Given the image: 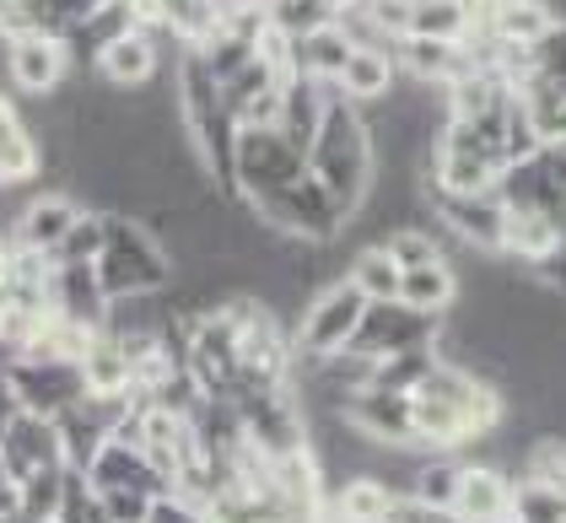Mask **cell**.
Wrapping results in <instances>:
<instances>
[{
    "mask_svg": "<svg viewBox=\"0 0 566 523\" xmlns=\"http://www.w3.org/2000/svg\"><path fill=\"white\" fill-rule=\"evenodd\" d=\"M307 174L324 184V195L340 206V217L356 221V211L367 206L373 195V135L361 108L329 92V108H324V125L307 146Z\"/></svg>",
    "mask_w": 566,
    "mask_h": 523,
    "instance_id": "cell-1",
    "label": "cell"
},
{
    "mask_svg": "<svg viewBox=\"0 0 566 523\" xmlns=\"http://www.w3.org/2000/svg\"><path fill=\"white\" fill-rule=\"evenodd\" d=\"M103 217V249H97V286L108 303L119 297H146V292H168L174 281V264L163 254V243L140 227L135 217H114V211H97Z\"/></svg>",
    "mask_w": 566,
    "mask_h": 523,
    "instance_id": "cell-2",
    "label": "cell"
},
{
    "mask_svg": "<svg viewBox=\"0 0 566 523\" xmlns=\"http://www.w3.org/2000/svg\"><path fill=\"white\" fill-rule=\"evenodd\" d=\"M361 313H367V297L350 286L346 275L329 281V286H318L307 297V307L297 313V330H292L297 362H329V356H340L350 346V335H356V324H361Z\"/></svg>",
    "mask_w": 566,
    "mask_h": 523,
    "instance_id": "cell-3",
    "label": "cell"
},
{
    "mask_svg": "<svg viewBox=\"0 0 566 523\" xmlns=\"http://www.w3.org/2000/svg\"><path fill=\"white\" fill-rule=\"evenodd\" d=\"M491 189H496L502 211H528L566 232V146H539L534 157L507 163Z\"/></svg>",
    "mask_w": 566,
    "mask_h": 523,
    "instance_id": "cell-4",
    "label": "cell"
},
{
    "mask_svg": "<svg viewBox=\"0 0 566 523\" xmlns=\"http://www.w3.org/2000/svg\"><path fill=\"white\" fill-rule=\"evenodd\" d=\"M421 200L432 211V227L442 232V243L453 249H470V254H502V200L496 189H475V195H459V189H427L421 184Z\"/></svg>",
    "mask_w": 566,
    "mask_h": 523,
    "instance_id": "cell-5",
    "label": "cell"
},
{
    "mask_svg": "<svg viewBox=\"0 0 566 523\" xmlns=\"http://www.w3.org/2000/svg\"><path fill=\"white\" fill-rule=\"evenodd\" d=\"M307 174V157L281 130H238V200L281 195Z\"/></svg>",
    "mask_w": 566,
    "mask_h": 523,
    "instance_id": "cell-6",
    "label": "cell"
},
{
    "mask_svg": "<svg viewBox=\"0 0 566 523\" xmlns=\"http://www.w3.org/2000/svg\"><path fill=\"white\" fill-rule=\"evenodd\" d=\"M437 330H442V313H416L399 297L394 303H367L346 351L350 356H394V351H416V346L437 351Z\"/></svg>",
    "mask_w": 566,
    "mask_h": 523,
    "instance_id": "cell-7",
    "label": "cell"
},
{
    "mask_svg": "<svg viewBox=\"0 0 566 523\" xmlns=\"http://www.w3.org/2000/svg\"><path fill=\"white\" fill-rule=\"evenodd\" d=\"M6 373L22 394V410L49 416V421H60L65 410H76L87 399L82 367L65 362V356H17V362H6Z\"/></svg>",
    "mask_w": 566,
    "mask_h": 523,
    "instance_id": "cell-8",
    "label": "cell"
},
{
    "mask_svg": "<svg viewBox=\"0 0 566 523\" xmlns=\"http://www.w3.org/2000/svg\"><path fill=\"white\" fill-rule=\"evenodd\" d=\"M0 65H6V82L17 92H28V97H54V92H65V82H71V54L49 33H17V39H6L0 44Z\"/></svg>",
    "mask_w": 566,
    "mask_h": 523,
    "instance_id": "cell-9",
    "label": "cell"
},
{
    "mask_svg": "<svg viewBox=\"0 0 566 523\" xmlns=\"http://www.w3.org/2000/svg\"><path fill=\"white\" fill-rule=\"evenodd\" d=\"M82 475H87V485L97 496H103V491H140V496H151V502L174 496V480L163 475L135 442H125V437H108V442L92 453V464Z\"/></svg>",
    "mask_w": 566,
    "mask_h": 523,
    "instance_id": "cell-10",
    "label": "cell"
},
{
    "mask_svg": "<svg viewBox=\"0 0 566 523\" xmlns=\"http://www.w3.org/2000/svg\"><path fill=\"white\" fill-rule=\"evenodd\" d=\"M163 44H178V39H168V33L151 28V22H140L125 39H114V44L103 49V60H97L92 71L114 92H140L163 76Z\"/></svg>",
    "mask_w": 566,
    "mask_h": 523,
    "instance_id": "cell-11",
    "label": "cell"
},
{
    "mask_svg": "<svg viewBox=\"0 0 566 523\" xmlns=\"http://www.w3.org/2000/svg\"><path fill=\"white\" fill-rule=\"evenodd\" d=\"M350 432H361L378 448H416V416H410V394L394 389H356L340 405Z\"/></svg>",
    "mask_w": 566,
    "mask_h": 523,
    "instance_id": "cell-12",
    "label": "cell"
},
{
    "mask_svg": "<svg viewBox=\"0 0 566 523\" xmlns=\"http://www.w3.org/2000/svg\"><path fill=\"white\" fill-rule=\"evenodd\" d=\"M54 464H65V442H60V421H49V416H33V410H22L6 432H0V470L11 485H22L28 475H39V470H54Z\"/></svg>",
    "mask_w": 566,
    "mask_h": 523,
    "instance_id": "cell-13",
    "label": "cell"
},
{
    "mask_svg": "<svg viewBox=\"0 0 566 523\" xmlns=\"http://www.w3.org/2000/svg\"><path fill=\"white\" fill-rule=\"evenodd\" d=\"M453 523H513V475L502 464L464 459V475L453 491Z\"/></svg>",
    "mask_w": 566,
    "mask_h": 523,
    "instance_id": "cell-14",
    "label": "cell"
},
{
    "mask_svg": "<svg viewBox=\"0 0 566 523\" xmlns=\"http://www.w3.org/2000/svg\"><path fill=\"white\" fill-rule=\"evenodd\" d=\"M76 221H82V206H76L71 195H33V200L22 206L17 227H11V243L28 249V254H39V260H54L60 243H65V232H71Z\"/></svg>",
    "mask_w": 566,
    "mask_h": 523,
    "instance_id": "cell-15",
    "label": "cell"
},
{
    "mask_svg": "<svg viewBox=\"0 0 566 523\" xmlns=\"http://www.w3.org/2000/svg\"><path fill=\"white\" fill-rule=\"evenodd\" d=\"M394 65H399V82H416V87H453L459 76H470V54L464 44H437V39H399L394 44Z\"/></svg>",
    "mask_w": 566,
    "mask_h": 523,
    "instance_id": "cell-16",
    "label": "cell"
},
{
    "mask_svg": "<svg viewBox=\"0 0 566 523\" xmlns=\"http://www.w3.org/2000/svg\"><path fill=\"white\" fill-rule=\"evenodd\" d=\"M49 313H60L71 324H87V330H103L108 324V297L97 286V270L92 264H49Z\"/></svg>",
    "mask_w": 566,
    "mask_h": 523,
    "instance_id": "cell-17",
    "label": "cell"
},
{
    "mask_svg": "<svg viewBox=\"0 0 566 523\" xmlns=\"http://www.w3.org/2000/svg\"><path fill=\"white\" fill-rule=\"evenodd\" d=\"M130 28H140V0H103L87 22L65 39V54H71V71H92L103 60V49L114 39H125Z\"/></svg>",
    "mask_w": 566,
    "mask_h": 523,
    "instance_id": "cell-18",
    "label": "cell"
},
{
    "mask_svg": "<svg viewBox=\"0 0 566 523\" xmlns=\"http://www.w3.org/2000/svg\"><path fill=\"white\" fill-rule=\"evenodd\" d=\"M551 22L545 0H475V28L507 49H528Z\"/></svg>",
    "mask_w": 566,
    "mask_h": 523,
    "instance_id": "cell-19",
    "label": "cell"
},
{
    "mask_svg": "<svg viewBox=\"0 0 566 523\" xmlns=\"http://www.w3.org/2000/svg\"><path fill=\"white\" fill-rule=\"evenodd\" d=\"M394 87H399V65H394L389 49H350L346 71L335 76L329 92L356 103V108H373V103H384Z\"/></svg>",
    "mask_w": 566,
    "mask_h": 523,
    "instance_id": "cell-20",
    "label": "cell"
},
{
    "mask_svg": "<svg viewBox=\"0 0 566 523\" xmlns=\"http://www.w3.org/2000/svg\"><path fill=\"white\" fill-rule=\"evenodd\" d=\"M324 108H329V87H318V82H307V76H286V82H281V114H275V130L286 135V140L307 157L313 135H318V125H324Z\"/></svg>",
    "mask_w": 566,
    "mask_h": 523,
    "instance_id": "cell-21",
    "label": "cell"
},
{
    "mask_svg": "<svg viewBox=\"0 0 566 523\" xmlns=\"http://www.w3.org/2000/svg\"><path fill=\"white\" fill-rule=\"evenodd\" d=\"M39 168H44V151H39L33 125H28V108L11 92H0V174L11 184H28Z\"/></svg>",
    "mask_w": 566,
    "mask_h": 523,
    "instance_id": "cell-22",
    "label": "cell"
},
{
    "mask_svg": "<svg viewBox=\"0 0 566 523\" xmlns=\"http://www.w3.org/2000/svg\"><path fill=\"white\" fill-rule=\"evenodd\" d=\"M140 22H151L184 49H195L221 28V11L217 0H140Z\"/></svg>",
    "mask_w": 566,
    "mask_h": 523,
    "instance_id": "cell-23",
    "label": "cell"
},
{
    "mask_svg": "<svg viewBox=\"0 0 566 523\" xmlns=\"http://www.w3.org/2000/svg\"><path fill=\"white\" fill-rule=\"evenodd\" d=\"M350 49L356 44L340 33V22L335 28H318V33H303V39H292V76H307L318 87H335V76L346 71Z\"/></svg>",
    "mask_w": 566,
    "mask_h": 523,
    "instance_id": "cell-24",
    "label": "cell"
},
{
    "mask_svg": "<svg viewBox=\"0 0 566 523\" xmlns=\"http://www.w3.org/2000/svg\"><path fill=\"white\" fill-rule=\"evenodd\" d=\"M399 496L378 475H350L329 491V519L340 523H389Z\"/></svg>",
    "mask_w": 566,
    "mask_h": 523,
    "instance_id": "cell-25",
    "label": "cell"
},
{
    "mask_svg": "<svg viewBox=\"0 0 566 523\" xmlns=\"http://www.w3.org/2000/svg\"><path fill=\"white\" fill-rule=\"evenodd\" d=\"M470 28H475V0H410V28H405V39L464 44Z\"/></svg>",
    "mask_w": 566,
    "mask_h": 523,
    "instance_id": "cell-26",
    "label": "cell"
},
{
    "mask_svg": "<svg viewBox=\"0 0 566 523\" xmlns=\"http://www.w3.org/2000/svg\"><path fill=\"white\" fill-rule=\"evenodd\" d=\"M459 475H464V459L459 453H427L416 464L410 485H405V502H416L427 513H448L453 508V491H459Z\"/></svg>",
    "mask_w": 566,
    "mask_h": 523,
    "instance_id": "cell-27",
    "label": "cell"
},
{
    "mask_svg": "<svg viewBox=\"0 0 566 523\" xmlns=\"http://www.w3.org/2000/svg\"><path fill=\"white\" fill-rule=\"evenodd\" d=\"M399 303L416 307V313H448V307L459 303V270H453V260L405 270L399 275Z\"/></svg>",
    "mask_w": 566,
    "mask_h": 523,
    "instance_id": "cell-28",
    "label": "cell"
},
{
    "mask_svg": "<svg viewBox=\"0 0 566 523\" xmlns=\"http://www.w3.org/2000/svg\"><path fill=\"white\" fill-rule=\"evenodd\" d=\"M346 281L367 303H394V297H399V264L389 260L384 243H361L346 260Z\"/></svg>",
    "mask_w": 566,
    "mask_h": 523,
    "instance_id": "cell-29",
    "label": "cell"
},
{
    "mask_svg": "<svg viewBox=\"0 0 566 523\" xmlns=\"http://www.w3.org/2000/svg\"><path fill=\"white\" fill-rule=\"evenodd\" d=\"M378 243L389 249V260L399 264V275H405V270H421V264L448 260V243H442V232L432 227V217L427 221H405V227H389Z\"/></svg>",
    "mask_w": 566,
    "mask_h": 523,
    "instance_id": "cell-30",
    "label": "cell"
},
{
    "mask_svg": "<svg viewBox=\"0 0 566 523\" xmlns=\"http://www.w3.org/2000/svg\"><path fill=\"white\" fill-rule=\"evenodd\" d=\"M76 367H82V384H87V394H130V356L119 351V341H114L108 330L92 341L87 356H82Z\"/></svg>",
    "mask_w": 566,
    "mask_h": 523,
    "instance_id": "cell-31",
    "label": "cell"
},
{
    "mask_svg": "<svg viewBox=\"0 0 566 523\" xmlns=\"http://www.w3.org/2000/svg\"><path fill=\"white\" fill-rule=\"evenodd\" d=\"M270 28H281L286 39H303V33H318V28H335L346 0H270Z\"/></svg>",
    "mask_w": 566,
    "mask_h": 523,
    "instance_id": "cell-32",
    "label": "cell"
},
{
    "mask_svg": "<svg viewBox=\"0 0 566 523\" xmlns=\"http://www.w3.org/2000/svg\"><path fill=\"white\" fill-rule=\"evenodd\" d=\"M71 464H54V470H39V475H28L17 485V513L33 523H54L60 513V502H65V485H71Z\"/></svg>",
    "mask_w": 566,
    "mask_h": 523,
    "instance_id": "cell-33",
    "label": "cell"
},
{
    "mask_svg": "<svg viewBox=\"0 0 566 523\" xmlns=\"http://www.w3.org/2000/svg\"><path fill=\"white\" fill-rule=\"evenodd\" d=\"M437 367V351L432 346H416V351H394V356H378L373 362V384L367 389H394V394H410L427 373Z\"/></svg>",
    "mask_w": 566,
    "mask_h": 523,
    "instance_id": "cell-34",
    "label": "cell"
},
{
    "mask_svg": "<svg viewBox=\"0 0 566 523\" xmlns=\"http://www.w3.org/2000/svg\"><path fill=\"white\" fill-rule=\"evenodd\" d=\"M566 496L556 485H534V480H513V523H562Z\"/></svg>",
    "mask_w": 566,
    "mask_h": 523,
    "instance_id": "cell-35",
    "label": "cell"
},
{
    "mask_svg": "<svg viewBox=\"0 0 566 523\" xmlns=\"http://www.w3.org/2000/svg\"><path fill=\"white\" fill-rule=\"evenodd\" d=\"M528 60V76H545V82H566V22H551L534 44L523 49Z\"/></svg>",
    "mask_w": 566,
    "mask_h": 523,
    "instance_id": "cell-36",
    "label": "cell"
},
{
    "mask_svg": "<svg viewBox=\"0 0 566 523\" xmlns=\"http://www.w3.org/2000/svg\"><path fill=\"white\" fill-rule=\"evenodd\" d=\"M97 249H103V217H97V211H82V221L65 232L60 254H54L49 264H92L97 260Z\"/></svg>",
    "mask_w": 566,
    "mask_h": 523,
    "instance_id": "cell-37",
    "label": "cell"
},
{
    "mask_svg": "<svg viewBox=\"0 0 566 523\" xmlns=\"http://www.w3.org/2000/svg\"><path fill=\"white\" fill-rule=\"evenodd\" d=\"M97 502H103L108 523H146L151 519V496H140V491H103Z\"/></svg>",
    "mask_w": 566,
    "mask_h": 523,
    "instance_id": "cell-38",
    "label": "cell"
},
{
    "mask_svg": "<svg viewBox=\"0 0 566 523\" xmlns=\"http://www.w3.org/2000/svg\"><path fill=\"white\" fill-rule=\"evenodd\" d=\"M17 416H22V394H17V384H11V373L0 367V432H6Z\"/></svg>",
    "mask_w": 566,
    "mask_h": 523,
    "instance_id": "cell-39",
    "label": "cell"
},
{
    "mask_svg": "<svg viewBox=\"0 0 566 523\" xmlns=\"http://www.w3.org/2000/svg\"><path fill=\"white\" fill-rule=\"evenodd\" d=\"M0 513H17V485L0 480Z\"/></svg>",
    "mask_w": 566,
    "mask_h": 523,
    "instance_id": "cell-40",
    "label": "cell"
},
{
    "mask_svg": "<svg viewBox=\"0 0 566 523\" xmlns=\"http://www.w3.org/2000/svg\"><path fill=\"white\" fill-rule=\"evenodd\" d=\"M0 523H33V519H22V513H0Z\"/></svg>",
    "mask_w": 566,
    "mask_h": 523,
    "instance_id": "cell-41",
    "label": "cell"
},
{
    "mask_svg": "<svg viewBox=\"0 0 566 523\" xmlns=\"http://www.w3.org/2000/svg\"><path fill=\"white\" fill-rule=\"evenodd\" d=\"M318 523H340V519H329V513H324V519H318Z\"/></svg>",
    "mask_w": 566,
    "mask_h": 523,
    "instance_id": "cell-42",
    "label": "cell"
},
{
    "mask_svg": "<svg viewBox=\"0 0 566 523\" xmlns=\"http://www.w3.org/2000/svg\"><path fill=\"white\" fill-rule=\"evenodd\" d=\"M0 6H11V0H0Z\"/></svg>",
    "mask_w": 566,
    "mask_h": 523,
    "instance_id": "cell-43",
    "label": "cell"
},
{
    "mask_svg": "<svg viewBox=\"0 0 566 523\" xmlns=\"http://www.w3.org/2000/svg\"><path fill=\"white\" fill-rule=\"evenodd\" d=\"M0 480H6V470H0Z\"/></svg>",
    "mask_w": 566,
    "mask_h": 523,
    "instance_id": "cell-44",
    "label": "cell"
},
{
    "mask_svg": "<svg viewBox=\"0 0 566 523\" xmlns=\"http://www.w3.org/2000/svg\"><path fill=\"white\" fill-rule=\"evenodd\" d=\"M562 496H566V485H562Z\"/></svg>",
    "mask_w": 566,
    "mask_h": 523,
    "instance_id": "cell-45",
    "label": "cell"
},
{
    "mask_svg": "<svg viewBox=\"0 0 566 523\" xmlns=\"http://www.w3.org/2000/svg\"><path fill=\"white\" fill-rule=\"evenodd\" d=\"M562 523H566V519H562Z\"/></svg>",
    "mask_w": 566,
    "mask_h": 523,
    "instance_id": "cell-46",
    "label": "cell"
}]
</instances>
